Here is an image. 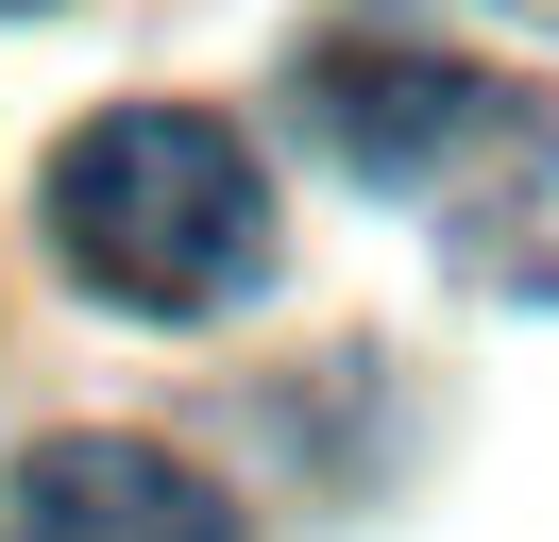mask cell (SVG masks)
Returning <instances> with one entry per match:
<instances>
[{
    "label": "cell",
    "instance_id": "cell-1",
    "mask_svg": "<svg viewBox=\"0 0 559 542\" xmlns=\"http://www.w3.org/2000/svg\"><path fill=\"white\" fill-rule=\"evenodd\" d=\"M306 136L356 187L424 203L475 288H559V102L543 85H491L457 51H322Z\"/></svg>",
    "mask_w": 559,
    "mask_h": 542
},
{
    "label": "cell",
    "instance_id": "cell-2",
    "mask_svg": "<svg viewBox=\"0 0 559 542\" xmlns=\"http://www.w3.org/2000/svg\"><path fill=\"white\" fill-rule=\"evenodd\" d=\"M51 255L136 322H221L272 271V187H254L238 119L204 102H119L51 153Z\"/></svg>",
    "mask_w": 559,
    "mask_h": 542
},
{
    "label": "cell",
    "instance_id": "cell-3",
    "mask_svg": "<svg viewBox=\"0 0 559 542\" xmlns=\"http://www.w3.org/2000/svg\"><path fill=\"white\" fill-rule=\"evenodd\" d=\"M0 542H238L221 474H187L170 440H119V424H69L0 474Z\"/></svg>",
    "mask_w": 559,
    "mask_h": 542
},
{
    "label": "cell",
    "instance_id": "cell-4",
    "mask_svg": "<svg viewBox=\"0 0 559 542\" xmlns=\"http://www.w3.org/2000/svg\"><path fill=\"white\" fill-rule=\"evenodd\" d=\"M491 17H525V34H559V0H491Z\"/></svg>",
    "mask_w": 559,
    "mask_h": 542
}]
</instances>
